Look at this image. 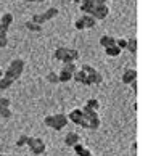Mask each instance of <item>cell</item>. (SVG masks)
Returning <instances> with one entry per match:
<instances>
[{"label":"cell","mask_w":148,"mask_h":156,"mask_svg":"<svg viewBox=\"0 0 148 156\" xmlns=\"http://www.w3.org/2000/svg\"><path fill=\"white\" fill-rule=\"evenodd\" d=\"M11 105V101H10V98H0V108H10Z\"/></svg>","instance_id":"cell-30"},{"label":"cell","mask_w":148,"mask_h":156,"mask_svg":"<svg viewBox=\"0 0 148 156\" xmlns=\"http://www.w3.org/2000/svg\"><path fill=\"white\" fill-rule=\"evenodd\" d=\"M72 79L76 80V82H79V84H84V85H92L89 82V79H87V74H85L82 69H77L76 73L72 74Z\"/></svg>","instance_id":"cell-10"},{"label":"cell","mask_w":148,"mask_h":156,"mask_svg":"<svg viewBox=\"0 0 148 156\" xmlns=\"http://www.w3.org/2000/svg\"><path fill=\"white\" fill-rule=\"evenodd\" d=\"M74 27H76L77 31H82V29H85L84 27V23H82V20H81V16H79V18L74 21Z\"/></svg>","instance_id":"cell-29"},{"label":"cell","mask_w":148,"mask_h":156,"mask_svg":"<svg viewBox=\"0 0 148 156\" xmlns=\"http://www.w3.org/2000/svg\"><path fill=\"white\" fill-rule=\"evenodd\" d=\"M3 76V71H2V69H0V77H2Z\"/></svg>","instance_id":"cell-36"},{"label":"cell","mask_w":148,"mask_h":156,"mask_svg":"<svg viewBox=\"0 0 148 156\" xmlns=\"http://www.w3.org/2000/svg\"><path fill=\"white\" fill-rule=\"evenodd\" d=\"M23 71H24V61L21 58H15L13 61H10V65L7 68V71L3 73V76L11 79V80H16L21 77Z\"/></svg>","instance_id":"cell-2"},{"label":"cell","mask_w":148,"mask_h":156,"mask_svg":"<svg viewBox=\"0 0 148 156\" xmlns=\"http://www.w3.org/2000/svg\"><path fill=\"white\" fill-rule=\"evenodd\" d=\"M66 53H68V47H58V48L53 51V58L58 60V61H63Z\"/></svg>","instance_id":"cell-16"},{"label":"cell","mask_w":148,"mask_h":156,"mask_svg":"<svg viewBox=\"0 0 148 156\" xmlns=\"http://www.w3.org/2000/svg\"><path fill=\"white\" fill-rule=\"evenodd\" d=\"M56 15H58V8H56V7H52V8H48L47 11H44V13H37V15H34V16H32V21L42 26L44 23L50 21L52 18H55Z\"/></svg>","instance_id":"cell-6"},{"label":"cell","mask_w":148,"mask_h":156,"mask_svg":"<svg viewBox=\"0 0 148 156\" xmlns=\"http://www.w3.org/2000/svg\"><path fill=\"white\" fill-rule=\"evenodd\" d=\"M11 23H13V15H11V13H3L2 18H0V26H2L3 29L8 31V27L11 26Z\"/></svg>","instance_id":"cell-13"},{"label":"cell","mask_w":148,"mask_h":156,"mask_svg":"<svg viewBox=\"0 0 148 156\" xmlns=\"http://www.w3.org/2000/svg\"><path fill=\"white\" fill-rule=\"evenodd\" d=\"M81 20H82V23H84V27H85V29H92V27L97 26V20L92 18L90 15H82Z\"/></svg>","instance_id":"cell-14"},{"label":"cell","mask_w":148,"mask_h":156,"mask_svg":"<svg viewBox=\"0 0 148 156\" xmlns=\"http://www.w3.org/2000/svg\"><path fill=\"white\" fill-rule=\"evenodd\" d=\"M126 50L129 51V53H132V55L137 53V39H135V37H132V39H127Z\"/></svg>","instance_id":"cell-17"},{"label":"cell","mask_w":148,"mask_h":156,"mask_svg":"<svg viewBox=\"0 0 148 156\" xmlns=\"http://www.w3.org/2000/svg\"><path fill=\"white\" fill-rule=\"evenodd\" d=\"M0 156H3V154H0Z\"/></svg>","instance_id":"cell-39"},{"label":"cell","mask_w":148,"mask_h":156,"mask_svg":"<svg viewBox=\"0 0 148 156\" xmlns=\"http://www.w3.org/2000/svg\"><path fill=\"white\" fill-rule=\"evenodd\" d=\"M0 116L3 119H10L13 116V111H11V108H0Z\"/></svg>","instance_id":"cell-25"},{"label":"cell","mask_w":148,"mask_h":156,"mask_svg":"<svg viewBox=\"0 0 148 156\" xmlns=\"http://www.w3.org/2000/svg\"><path fill=\"white\" fill-rule=\"evenodd\" d=\"M27 138H29V135H26V134L19 135V138H18V140H16V147H18V148H23V147H26V143H27Z\"/></svg>","instance_id":"cell-24"},{"label":"cell","mask_w":148,"mask_h":156,"mask_svg":"<svg viewBox=\"0 0 148 156\" xmlns=\"http://www.w3.org/2000/svg\"><path fill=\"white\" fill-rule=\"evenodd\" d=\"M8 31L7 29H3L2 26H0V48H3V47H7L8 45Z\"/></svg>","instance_id":"cell-18"},{"label":"cell","mask_w":148,"mask_h":156,"mask_svg":"<svg viewBox=\"0 0 148 156\" xmlns=\"http://www.w3.org/2000/svg\"><path fill=\"white\" fill-rule=\"evenodd\" d=\"M126 2H130V0H126Z\"/></svg>","instance_id":"cell-38"},{"label":"cell","mask_w":148,"mask_h":156,"mask_svg":"<svg viewBox=\"0 0 148 156\" xmlns=\"http://www.w3.org/2000/svg\"><path fill=\"white\" fill-rule=\"evenodd\" d=\"M72 148H74V151H76V154H77V156H95V154H93L92 151H90L89 148H85L81 142L76 143V145H74Z\"/></svg>","instance_id":"cell-11"},{"label":"cell","mask_w":148,"mask_h":156,"mask_svg":"<svg viewBox=\"0 0 148 156\" xmlns=\"http://www.w3.org/2000/svg\"><path fill=\"white\" fill-rule=\"evenodd\" d=\"M72 2H76V3H81V2H82V0H72Z\"/></svg>","instance_id":"cell-35"},{"label":"cell","mask_w":148,"mask_h":156,"mask_svg":"<svg viewBox=\"0 0 148 156\" xmlns=\"http://www.w3.org/2000/svg\"><path fill=\"white\" fill-rule=\"evenodd\" d=\"M95 3H106V0H95Z\"/></svg>","instance_id":"cell-33"},{"label":"cell","mask_w":148,"mask_h":156,"mask_svg":"<svg viewBox=\"0 0 148 156\" xmlns=\"http://www.w3.org/2000/svg\"><path fill=\"white\" fill-rule=\"evenodd\" d=\"M121 48H118L116 45H111V47H106L105 48V53L108 55V56H119L121 55Z\"/></svg>","instance_id":"cell-21"},{"label":"cell","mask_w":148,"mask_h":156,"mask_svg":"<svg viewBox=\"0 0 148 156\" xmlns=\"http://www.w3.org/2000/svg\"><path fill=\"white\" fill-rule=\"evenodd\" d=\"M79 60V50L76 48H68V53L65 56L63 63H76Z\"/></svg>","instance_id":"cell-12"},{"label":"cell","mask_w":148,"mask_h":156,"mask_svg":"<svg viewBox=\"0 0 148 156\" xmlns=\"http://www.w3.org/2000/svg\"><path fill=\"white\" fill-rule=\"evenodd\" d=\"M85 106L90 108V109H95V111H97V109L100 108V101L97 100V98H89L87 103H85Z\"/></svg>","instance_id":"cell-23"},{"label":"cell","mask_w":148,"mask_h":156,"mask_svg":"<svg viewBox=\"0 0 148 156\" xmlns=\"http://www.w3.org/2000/svg\"><path fill=\"white\" fill-rule=\"evenodd\" d=\"M68 116L66 114H61V113H58V114H52V116H47L44 119V124L47 126V127H50V129H53V130H61V129H65V127L68 126Z\"/></svg>","instance_id":"cell-1"},{"label":"cell","mask_w":148,"mask_h":156,"mask_svg":"<svg viewBox=\"0 0 148 156\" xmlns=\"http://www.w3.org/2000/svg\"><path fill=\"white\" fill-rule=\"evenodd\" d=\"M47 80H48V82H52V84H58L60 82V80H58V74H56V73H48Z\"/></svg>","instance_id":"cell-27"},{"label":"cell","mask_w":148,"mask_h":156,"mask_svg":"<svg viewBox=\"0 0 148 156\" xmlns=\"http://www.w3.org/2000/svg\"><path fill=\"white\" fill-rule=\"evenodd\" d=\"M27 148L31 150V153L32 154H42V153H45V150H47V147H45V143H44V140L42 138H34V137H29L27 138Z\"/></svg>","instance_id":"cell-5"},{"label":"cell","mask_w":148,"mask_h":156,"mask_svg":"<svg viewBox=\"0 0 148 156\" xmlns=\"http://www.w3.org/2000/svg\"><path fill=\"white\" fill-rule=\"evenodd\" d=\"M126 45H127V39H116V47L118 48L126 50Z\"/></svg>","instance_id":"cell-28"},{"label":"cell","mask_w":148,"mask_h":156,"mask_svg":"<svg viewBox=\"0 0 148 156\" xmlns=\"http://www.w3.org/2000/svg\"><path fill=\"white\" fill-rule=\"evenodd\" d=\"M68 121H71V122H74L76 126H81V127L89 129V121H87V118L82 114V109H81V108L71 109L69 114H68Z\"/></svg>","instance_id":"cell-3"},{"label":"cell","mask_w":148,"mask_h":156,"mask_svg":"<svg viewBox=\"0 0 148 156\" xmlns=\"http://www.w3.org/2000/svg\"><path fill=\"white\" fill-rule=\"evenodd\" d=\"M82 71L87 74V79H89V82L90 84H93V85H100L101 82H103V76H101V74L97 71L95 68H92L90 65H84L82 68Z\"/></svg>","instance_id":"cell-4"},{"label":"cell","mask_w":148,"mask_h":156,"mask_svg":"<svg viewBox=\"0 0 148 156\" xmlns=\"http://www.w3.org/2000/svg\"><path fill=\"white\" fill-rule=\"evenodd\" d=\"M81 142V137H79L77 132H68L66 137H65V143H66V147H74L76 143Z\"/></svg>","instance_id":"cell-9"},{"label":"cell","mask_w":148,"mask_h":156,"mask_svg":"<svg viewBox=\"0 0 148 156\" xmlns=\"http://www.w3.org/2000/svg\"><path fill=\"white\" fill-rule=\"evenodd\" d=\"M26 2H41L42 3V2H45V0H26Z\"/></svg>","instance_id":"cell-34"},{"label":"cell","mask_w":148,"mask_h":156,"mask_svg":"<svg viewBox=\"0 0 148 156\" xmlns=\"http://www.w3.org/2000/svg\"><path fill=\"white\" fill-rule=\"evenodd\" d=\"M58 80L60 82H69V80H72V74L68 73L66 69H61V73L58 74Z\"/></svg>","instance_id":"cell-22"},{"label":"cell","mask_w":148,"mask_h":156,"mask_svg":"<svg viewBox=\"0 0 148 156\" xmlns=\"http://www.w3.org/2000/svg\"><path fill=\"white\" fill-rule=\"evenodd\" d=\"M63 69H66L68 73H71V74H74L77 71V66H76V63H65V66H63Z\"/></svg>","instance_id":"cell-26"},{"label":"cell","mask_w":148,"mask_h":156,"mask_svg":"<svg viewBox=\"0 0 148 156\" xmlns=\"http://www.w3.org/2000/svg\"><path fill=\"white\" fill-rule=\"evenodd\" d=\"M132 150H134V151L137 150V142H134V143H132Z\"/></svg>","instance_id":"cell-32"},{"label":"cell","mask_w":148,"mask_h":156,"mask_svg":"<svg viewBox=\"0 0 148 156\" xmlns=\"http://www.w3.org/2000/svg\"><path fill=\"white\" fill-rule=\"evenodd\" d=\"M108 13H110V8L106 7V3H95L92 11H90V16L95 18L97 21H100V20H105Z\"/></svg>","instance_id":"cell-7"},{"label":"cell","mask_w":148,"mask_h":156,"mask_svg":"<svg viewBox=\"0 0 148 156\" xmlns=\"http://www.w3.org/2000/svg\"><path fill=\"white\" fill-rule=\"evenodd\" d=\"M121 79H122L124 84H130V82H134V80H137V69L127 68L126 71H124V74H122Z\"/></svg>","instance_id":"cell-8"},{"label":"cell","mask_w":148,"mask_h":156,"mask_svg":"<svg viewBox=\"0 0 148 156\" xmlns=\"http://www.w3.org/2000/svg\"><path fill=\"white\" fill-rule=\"evenodd\" d=\"M13 82H15V80H11V79H8V77L2 76V77H0V90H7V89H10L11 85H13Z\"/></svg>","instance_id":"cell-20"},{"label":"cell","mask_w":148,"mask_h":156,"mask_svg":"<svg viewBox=\"0 0 148 156\" xmlns=\"http://www.w3.org/2000/svg\"><path fill=\"white\" fill-rule=\"evenodd\" d=\"M3 156H10V154H3Z\"/></svg>","instance_id":"cell-37"},{"label":"cell","mask_w":148,"mask_h":156,"mask_svg":"<svg viewBox=\"0 0 148 156\" xmlns=\"http://www.w3.org/2000/svg\"><path fill=\"white\" fill-rule=\"evenodd\" d=\"M130 87H132L134 92H137V80H134V82H130Z\"/></svg>","instance_id":"cell-31"},{"label":"cell","mask_w":148,"mask_h":156,"mask_svg":"<svg viewBox=\"0 0 148 156\" xmlns=\"http://www.w3.org/2000/svg\"><path fill=\"white\" fill-rule=\"evenodd\" d=\"M100 45H101L103 48L111 47V45H116V39L113 37V36H101V37H100Z\"/></svg>","instance_id":"cell-15"},{"label":"cell","mask_w":148,"mask_h":156,"mask_svg":"<svg viewBox=\"0 0 148 156\" xmlns=\"http://www.w3.org/2000/svg\"><path fill=\"white\" fill-rule=\"evenodd\" d=\"M24 27H26L27 31H34V32H41V31H42V26H41V24H37V23H34L32 20L26 21Z\"/></svg>","instance_id":"cell-19"}]
</instances>
